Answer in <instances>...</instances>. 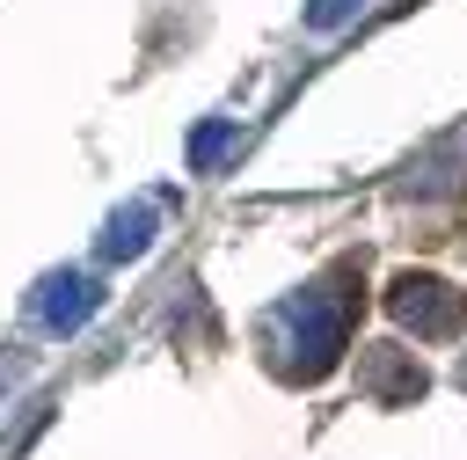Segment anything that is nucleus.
Segmentation results:
<instances>
[{
	"label": "nucleus",
	"instance_id": "f257e3e1",
	"mask_svg": "<svg viewBox=\"0 0 467 460\" xmlns=\"http://www.w3.org/2000/svg\"><path fill=\"white\" fill-rule=\"evenodd\" d=\"M350 321H358V270L336 263V270H321L314 285H299L292 299H277L263 314V358H270V372L292 380V387L328 380L343 365V350H350Z\"/></svg>",
	"mask_w": 467,
	"mask_h": 460
},
{
	"label": "nucleus",
	"instance_id": "f03ea898",
	"mask_svg": "<svg viewBox=\"0 0 467 460\" xmlns=\"http://www.w3.org/2000/svg\"><path fill=\"white\" fill-rule=\"evenodd\" d=\"M387 314H394V329L438 343V336L467 329V292L445 285V277H431V270H394L387 277Z\"/></svg>",
	"mask_w": 467,
	"mask_h": 460
},
{
	"label": "nucleus",
	"instance_id": "7ed1b4c3",
	"mask_svg": "<svg viewBox=\"0 0 467 460\" xmlns=\"http://www.w3.org/2000/svg\"><path fill=\"white\" fill-rule=\"evenodd\" d=\"M358 387H365L379 409H409V402H423L431 372H423L416 350H401V343H365V350H358Z\"/></svg>",
	"mask_w": 467,
	"mask_h": 460
},
{
	"label": "nucleus",
	"instance_id": "20e7f679",
	"mask_svg": "<svg viewBox=\"0 0 467 460\" xmlns=\"http://www.w3.org/2000/svg\"><path fill=\"white\" fill-rule=\"evenodd\" d=\"M95 307H102V277H95V270H51V277L36 285V321H44L51 336H73Z\"/></svg>",
	"mask_w": 467,
	"mask_h": 460
},
{
	"label": "nucleus",
	"instance_id": "39448f33",
	"mask_svg": "<svg viewBox=\"0 0 467 460\" xmlns=\"http://www.w3.org/2000/svg\"><path fill=\"white\" fill-rule=\"evenodd\" d=\"M153 226H161V212H153L146 197L124 204V212H109V219H102V241H95L102 263H139V256L153 248Z\"/></svg>",
	"mask_w": 467,
	"mask_h": 460
},
{
	"label": "nucleus",
	"instance_id": "423d86ee",
	"mask_svg": "<svg viewBox=\"0 0 467 460\" xmlns=\"http://www.w3.org/2000/svg\"><path fill=\"white\" fill-rule=\"evenodd\" d=\"M460 168H467V131L438 139V146H431V153H423V161L409 168V197H452V190L467 183Z\"/></svg>",
	"mask_w": 467,
	"mask_h": 460
},
{
	"label": "nucleus",
	"instance_id": "0eeeda50",
	"mask_svg": "<svg viewBox=\"0 0 467 460\" xmlns=\"http://www.w3.org/2000/svg\"><path fill=\"white\" fill-rule=\"evenodd\" d=\"M234 146H241V131H234L226 117H204V124L190 131V168H197V175H212V168H219Z\"/></svg>",
	"mask_w": 467,
	"mask_h": 460
},
{
	"label": "nucleus",
	"instance_id": "6e6552de",
	"mask_svg": "<svg viewBox=\"0 0 467 460\" xmlns=\"http://www.w3.org/2000/svg\"><path fill=\"white\" fill-rule=\"evenodd\" d=\"M350 15H358V0H306V29H321V37L343 29Z\"/></svg>",
	"mask_w": 467,
	"mask_h": 460
},
{
	"label": "nucleus",
	"instance_id": "1a4fd4ad",
	"mask_svg": "<svg viewBox=\"0 0 467 460\" xmlns=\"http://www.w3.org/2000/svg\"><path fill=\"white\" fill-rule=\"evenodd\" d=\"M460 387H467V358H460Z\"/></svg>",
	"mask_w": 467,
	"mask_h": 460
}]
</instances>
